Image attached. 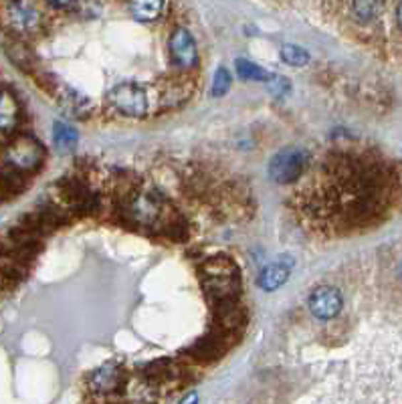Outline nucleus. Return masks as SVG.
Masks as SVG:
<instances>
[{
    "instance_id": "9",
    "label": "nucleus",
    "mask_w": 402,
    "mask_h": 404,
    "mask_svg": "<svg viewBox=\"0 0 402 404\" xmlns=\"http://www.w3.org/2000/svg\"><path fill=\"white\" fill-rule=\"evenodd\" d=\"M341 309V295L336 287H317L309 295V311L321 321L336 318Z\"/></svg>"
},
{
    "instance_id": "19",
    "label": "nucleus",
    "mask_w": 402,
    "mask_h": 404,
    "mask_svg": "<svg viewBox=\"0 0 402 404\" xmlns=\"http://www.w3.org/2000/svg\"><path fill=\"white\" fill-rule=\"evenodd\" d=\"M382 9L380 2H352L350 4V11H352V16L358 21V23H372L378 16V11Z\"/></svg>"
},
{
    "instance_id": "16",
    "label": "nucleus",
    "mask_w": 402,
    "mask_h": 404,
    "mask_svg": "<svg viewBox=\"0 0 402 404\" xmlns=\"http://www.w3.org/2000/svg\"><path fill=\"white\" fill-rule=\"evenodd\" d=\"M130 11L134 14L135 21L152 23V21H156L160 14L166 11V4L160 2V0H144V2H132Z\"/></svg>"
},
{
    "instance_id": "3",
    "label": "nucleus",
    "mask_w": 402,
    "mask_h": 404,
    "mask_svg": "<svg viewBox=\"0 0 402 404\" xmlns=\"http://www.w3.org/2000/svg\"><path fill=\"white\" fill-rule=\"evenodd\" d=\"M108 101L113 110L128 118H144L150 108L146 91L132 81H123V83L111 87L108 93Z\"/></svg>"
},
{
    "instance_id": "10",
    "label": "nucleus",
    "mask_w": 402,
    "mask_h": 404,
    "mask_svg": "<svg viewBox=\"0 0 402 404\" xmlns=\"http://www.w3.org/2000/svg\"><path fill=\"white\" fill-rule=\"evenodd\" d=\"M244 321H247V314L237 301H225V304L215 306V326H217L219 333H222L225 338L229 333L241 330Z\"/></svg>"
},
{
    "instance_id": "24",
    "label": "nucleus",
    "mask_w": 402,
    "mask_h": 404,
    "mask_svg": "<svg viewBox=\"0 0 402 404\" xmlns=\"http://www.w3.org/2000/svg\"><path fill=\"white\" fill-rule=\"evenodd\" d=\"M178 404H198V394H196V392H190V394H186Z\"/></svg>"
},
{
    "instance_id": "5",
    "label": "nucleus",
    "mask_w": 402,
    "mask_h": 404,
    "mask_svg": "<svg viewBox=\"0 0 402 404\" xmlns=\"http://www.w3.org/2000/svg\"><path fill=\"white\" fill-rule=\"evenodd\" d=\"M2 9H4L6 25L16 35L25 37V35H35L37 31H41L43 16H41L35 4H29V2H6V4H2Z\"/></svg>"
},
{
    "instance_id": "2",
    "label": "nucleus",
    "mask_w": 402,
    "mask_h": 404,
    "mask_svg": "<svg viewBox=\"0 0 402 404\" xmlns=\"http://www.w3.org/2000/svg\"><path fill=\"white\" fill-rule=\"evenodd\" d=\"M4 168L16 172V174H29V172H37L43 162H45V147L41 146V142L35 140L33 135H14L11 142H6V146L0 152Z\"/></svg>"
},
{
    "instance_id": "23",
    "label": "nucleus",
    "mask_w": 402,
    "mask_h": 404,
    "mask_svg": "<svg viewBox=\"0 0 402 404\" xmlns=\"http://www.w3.org/2000/svg\"><path fill=\"white\" fill-rule=\"evenodd\" d=\"M49 6H53V9H61V11H71V9H77V4H75V2H51Z\"/></svg>"
},
{
    "instance_id": "14",
    "label": "nucleus",
    "mask_w": 402,
    "mask_h": 404,
    "mask_svg": "<svg viewBox=\"0 0 402 404\" xmlns=\"http://www.w3.org/2000/svg\"><path fill=\"white\" fill-rule=\"evenodd\" d=\"M289 269H292V263H289V261H277V263H271V265H267L265 269L261 271L259 281L257 283H259L261 289H265V291H275V289H279L281 285L287 281Z\"/></svg>"
},
{
    "instance_id": "25",
    "label": "nucleus",
    "mask_w": 402,
    "mask_h": 404,
    "mask_svg": "<svg viewBox=\"0 0 402 404\" xmlns=\"http://www.w3.org/2000/svg\"><path fill=\"white\" fill-rule=\"evenodd\" d=\"M394 16H396V25H398V29L402 31V2L396 4V13H394Z\"/></svg>"
},
{
    "instance_id": "21",
    "label": "nucleus",
    "mask_w": 402,
    "mask_h": 404,
    "mask_svg": "<svg viewBox=\"0 0 402 404\" xmlns=\"http://www.w3.org/2000/svg\"><path fill=\"white\" fill-rule=\"evenodd\" d=\"M229 89H231V73H229L225 67H219L215 77H212L210 93H212L215 98H222L225 93H229Z\"/></svg>"
},
{
    "instance_id": "8",
    "label": "nucleus",
    "mask_w": 402,
    "mask_h": 404,
    "mask_svg": "<svg viewBox=\"0 0 402 404\" xmlns=\"http://www.w3.org/2000/svg\"><path fill=\"white\" fill-rule=\"evenodd\" d=\"M0 47L16 67L25 69V71L33 69V65H35L33 51L21 35L13 33L11 29H0Z\"/></svg>"
},
{
    "instance_id": "13",
    "label": "nucleus",
    "mask_w": 402,
    "mask_h": 404,
    "mask_svg": "<svg viewBox=\"0 0 402 404\" xmlns=\"http://www.w3.org/2000/svg\"><path fill=\"white\" fill-rule=\"evenodd\" d=\"M227 350V342L222 333H212V336H205L190 348L188 354L192 356L198 362H215Z\"/></svg>"
},
{
    "instance_id": "11",
    "label": "nucleus",
    "mask_w": 402,
    "mask_h": 404,
    "mask_svg": "<svg viewBox=\"0 0 402 404\" xmlns=\"http://www.w3.org/2000/svg\"><path fill=\"white\" fill-rule=\"evenodd\" d=\"M47 89H49V93L55 95V99L61 103L63 108L67 111H71L73 115H81V113H86L89 110V101L83 93H79L77 89L73 87L65 86L61 81H57L55 77H49L47 79Z\"/></svg>"
},
{
    "instance_id": "1",
    "label": "nucleus",
    "mask_w": 402,
    "mask_h": 404,
    "mask_svg": "<svg viewBox=\"0 0 402 404\" xmlns=\"http://www.w3.org/2000/svg\"><path fill=\"white\" fill-rule=\"evenodd\" d=\"M200 273L202 287L215 306L225 301H237L241 291V275L232 259L225 255L207 259L200 267Z\"/></svg>"
},
{
    "instance_id": "15",
    "label": "nucleus",
    "mask_w": 402,
    "mask_h": 404,
    "mask_svg": "<svg viewBox=\"0 0 402 404\" xmlns=\"http://www.w3.org/2000/svg\"><path fill=\"white\" fill-rule=\"evenodd\" d=\"M21 118V108L14 95L6 89H0V132H11Z\"/></svg>"
},
{
    "instance_id": "4",
    "label": "nucleus",
    "mask_w": 402,
    "mask_h": 404,
    "mask_svg": "<svg viewBox=\"0 0 402 404\" xmlns=\"http://www.w3.org/2000/svg\"><path fill=\"white\" fill-rule=\"evenodd\" d=\"M307 164V154L305 150L297 146L285 147L279 154H275L271 164H269V176L277 184H289L297 180L305 170Z\"/></svg>"
},
{
    "instance_id": "18",
    "label": "nucleus",
    "mask_w": 402,
    "mask_h": 404,
    "mask_svg": "<svg viewBox=\"0 0 402 404\" xmlns=\"http://www.w3.org/2000/svg\"><path fill=\"white\" fill-rule=\"evenodd\" d=\"M237 73H239L241 79H247V81H265L267 83L271 79V75L263 67H259V65L249 61V59H239L237 61Z\"/></svg>"
},
{
    "instance_id": "12",
    "label": "nucleus",
    "mask_w": 402,
    "mask_h": 404,
    "mask_svg": "<svg viewBox=\"0 0 402 404\" xmlns=\"http://www.w3.org/2000/svg\"><path fill=\"white\" fill-rule=\"evenodd\" d=\"M123 384L122 368L115 364H105V366L93 370V374L89 376V386L91 390L99 394H108L115 392Z\"/></svg>"
},
{
    "instance_id": "20",
    "label": "nucleus",
    "mask_w": 402,
    "mask_h": 404,
    "mask_svg": "<svg viewBox=\"0 0 402 404\" xmlns=\"http://www.w3.org/2000/svg\"><path fill=\"white\" fill-rule=\"evenodd\" d=\"M281 59L287 65H293V67H304L309 63V53L302 47H295V45H283L281 47Z\"/></svg>"
},
{
    "instance_id": "6",
    "label": "nucleus",
    "mask_w": 402,
    "mask_h": 404,
    "mask_svg": "<svg viewBox=\"0 0 402 404\" xmlns=\"http://www.w3.org/2000/svg\"><path fill=\"white\" fill-rule=\"evenodd\" d=\"M59 196L67 210H73L77 214H89L98 209V196L91 192L86 182L77 178H65L59 182Z\"/></svg>"
},
{
    "instance_id": "22",
    "label": "nucleus",
    "mask_w": 402,
    "mask_h": 404,
    "mask_svg": "<svg viewBox=\"0 0 402 404\" xmlns=\"http://www.w3.org/2000/svg\"><path fill=\"white\" fill-rule=\"evenodd\" d=\"M269 89H271V93H275V95H281L283 91H287L289 89V83H287V79L285 77H275V75H271V79L267 81Z\"/></svg>"
},
{
    "instance_id": "7",
    "label": "nucleus",
    "mask_w": 402,
    "mask_h": 404,
    "mask_svg": "<svg viewBox=\"0 0 402 404\" xmlns=\"http://www.w3.org/2000/svg\"><path fill=\"white\" fill-rule=\"evenodd\" d=\"M168 51H170L172 63L178 65L180 69H192L198 65L196 41L186 29H176L172 33L170 41H168Z\"/></svg>"
},
{
    "instance_id": "17",
    "label": "nucleus",
    "mask_w": 402,
    "mask_h": 404,
    "mask_svg": "<svg viewBox=\"0 0 402 404\" xmlns=\"http://www.w3.org/2000/svg\"><path fill=\"white\" fill-rule=\"evenodd\" d=\"M77 140H79V135H77L75 128L61 122L55 123V128H53V142H55V147L59 152H71L77 146Z\"/></svg>"
}]
</instances>
